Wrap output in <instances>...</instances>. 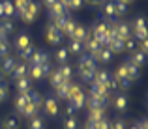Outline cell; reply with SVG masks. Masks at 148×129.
I'll return each mask as SVG.
<instances>
[{
  "mask_svg": "<svg viewBox=\"0 0 148 129\" xmlns=\"http://www.w3.org/2000/svg\"><path fill=\"white\" fill-rule=\"evenodd\" d=\"M90 97H98V99H103V101H107V103H109V92L101 84H92Z\"/></svg>",
  "mask_w": 148,
  "mask_h": 129,
  "instance_id": "obj_5",
  "label": "cell"
},
{
  "mask_svg": "<svg viewBox=\"0 0 148 129\" xmlns=\"http://www.w3.org/2000/svg\"><path fill=\"white\" fill-rule=\"evenodd\" d=\"M15 45H17V49H19V51L26 49V47L30 45V38H28V34H19L17 40H15Z\"/></svg>",
  "mask_w": 148,
  "mask_h": 129,
  "instance_id": "obj_21",
  "label": "cell"
},
{
  "mask_svg": "<svg viewBox=\"0 0 148 129\" xmlns=\"http://www.w3.org/2000/svg\"><path fill=\"white\" fill-rule=\"evenodd\" d=\"M135 129H148L146 127V120H139V122L135 124Z\"/></svg>",
  "mask_w": 148,
  "mask_h": 129,
  "instance_id": "obj_54",
  "label": "cell"
},
{
  "mask_svg": "<svg viewBox=\"0 0 148 129\" xmlns=\"http://www.w3.org/2000/svg\"><path fill=\"white\" fill-rule=\"evenodd\" d=\"M11 75V79H21V77H25L26 75V66H25V62H21V64H15V68H13V71L10 73Z\"/></svg>",
  "mask_w": 148,
  "mask_h": 129,
  "instance_id": "obj_15",
  "label": "cell"
},
{
  "mask_svg": "<svg viewBox=\"0 0 148 129\" xmlns=\"http://www.w3.org/2000/svg\"><path fill=\"white\" fill-rule=\"evenodd\" d=\"M28 103H30V99H28V92H26V94H19V97L15 99V109H17V112H21Z\"/></svg>",
  "mask_w": 148,
  "mask_h": 129,
  "instance_id": "obj_16",
  "label": "cell"
},
{
  "mask_svg": "<svg viewBox=\"0 0 148 129\" xmlns=\"http://www.w3.org/2000/svg\"><path fill=\"white\" fill-rule=\"evenodd\" d=\"M135 47H137V45H135V41H133V40H126V41H124V49H127V51H133Z\"/></svg>",
  "mask_w": 148,
  "mask_h": 129,
  "instance_id": "obj_51",
  "label": "cell"
},
{
  "mask_svg": "<svg viewBox=\"0 0 148 129\" xmlns=\"http://www.w3.org/2000/svg\"><path fill=\"white\" fill-rule=\"evenodd\" d=\"M69 105H71L75 111H79V109H83L84 107V103H86V97H84V94H83V90H79L77 94H73L71 97H69Z\"/></svg>",
  "mask_w": 148,
  "mask_h": 129,
  "instance_id": "obj_4",
  "label": "cell"
},
{
  "mask_svg": "<svg viewBox=\"0 0 148 129\" xmlns=\"http://www.w3.org/2000/svg\"><path fill=\"white\" fill-rule=\"evenodd\" d=\"M68 15H62V17H54L53 19V26H54V28H58V30H60V32H62V28H64V26H66V23H68Z\"/></svg>",
  "mask_w": 148,
  "mask_h": 129,
  "instance_id": "obj_30",
  "label": "cell"
},
{
  "mask_svg": "<svg viewBox=\"0 0 148 129\" xmlns=\"http://www.w3.org/2000/svg\"><path fill=\"white\" fill-rule=\"evenodd\" d=\"M43 109H45V112H47L49 116H56L58 114V103H56V99H53V97L45 99L43 101Z\"/></svg>",
  "mask_w": 148,
  "mask_h": 129,
  "instance_id": "obj_9",
  "label": "cell"
},
{
  "mask_svg": "<svg viewBox=\"0 0 148 129\" xmlns=\"http://www.w3.org/2000/svg\"><path fill=\"white\" fill-rule=\"evenodd\" d=\"M0 30H2L4 34L13 32V23H11V19H10V17H8V19H2V21H0Z\"/></svg>",
  "mask_w": 148,
  "mask_h": 129,
  "instance_id": "obj_29",
  "label": "cell"
},
{
  "mask_svg": "<svg viewBox=\"0 0 148 129\" xmlns=\"http://www.w3.org/2000/svg\"><path fill=\"white\" fill-rule=\"evenodd\" d=\"M122 2H126V4H130V2H133V0H122Z\"/></svg>",
  "mask_w": 148,
  "mask_h": 129,
  "instance_id": "obj_63",
  "label": "cell"
},
{
  "mask_svg": "<svg viewBox=\"0 0 148 129\" xmlns=\"http://www.w3.org/2000/svg\"><path fill=\"white\" fill-rule=\"evenodd\" d=\"M28 99H30V103L34 105V107L40 111L41 107H43V99H41V96L38 92H32V90H28Z\"/></svg>",
  "mask_w": 148,
  "mask_h": 129,
  "instance_id": "obj_18",
  "label": "cell"
},
{
  "mask_svg": "<svg viewBox=\"0 0 148 129\" xmlns=\"http://www.w3.org/2000/svg\"><path fill=\"white\" fill-rule=\"evenodd\" d=\"M69 84H71V83L64 81L62 84H58L56 88H54V92H56V97H58V99H66V101H68V90H69Z\"/></svg>",
  "mask_w": 148,
  "mask_h": 129,
  "instance_id": "obj_12",
  "label": "cell"
},
{
  "mask_svg": "<svg viewBox=\"0 0 148 129\" xmlns=\"http://www.w3.org/2000/svg\"><path fill=\"white\" fill-rule=\"evenodd\" d=\"M19 53H21V58H23V62H25V60H30V58H32V54H34V49H32V45H28L26 49L19 51Z\"/></svg>",
  "mask_w": 148,
  "mask_h": 129,
  "instance_id": "obj_41",
  "label": "cell"
},
{
  "mask_svg": "<svg viewBox=\"0 0 148 129\" xmlns=\"http://www.w3.org/2000/svg\"><path fill=\"white\" fill-rule=\"evenodd\" d=\"M75 112H77V111L71 107V105H68V107H66V116H73Z\"/></svg>",
  "mask_w": 148,
  "mask_h": 129,
  "instance_id": "obj_55",
  "label": "cell"
},
{
  "mask_svg": "<svg viewBox=\"0 0 148 129\" xmlns=\"http://www.w3.org/2000/svg\"><path fill=\"white\" fill-rule=\"evenodd\" d=\"M105 118V109H90V118L92 122H99V120Z\"/></svg>",
  "mask_w": 148,
  "mask_h": 129,
  "instance_id": "obj_23",
  "label": "cell"
},
{
  "mask_svg": "<svg viewBox=\"0 0 148 129\" xmlns=\"http://www.w3.org/2000/svg\"><path fill=\"white\" fill-rule=\"evenodd\" d=\"M6 97H8V86L4 83H0V103H2Z\"/></svg>",
  "mask_w": 148,
  "mask_h": 129,
  "instance_id": "obj_47",
  "label": "cell"
},
{
  "mask_svg": "<svg viewBox=\"0 0 148 129\" xmlns=\"http://www.w3.org/2000/svg\"><path fill=\"white\" fill-rule=\"evenodd\" d=\"M131 129H135V126H133V127H131Z\"/></svg>",
  "mask_w": 148,
  "mask_h": 129,
  "instance_id": "obj_64",
  "label": "cell"
},
{
  "mask_svg": "<svg viewBox=\"0 0 148 129\" xmlns=\"http://www.w3.org/2000/svg\"><path fill=\"white\" fill-rule=\"evenodd\" d=\"M90 56L94 58V60H99L101 64H109V62L112 60V53L107 49V47H101V49L98 51V53H92Z\"/></svg>",
  "mask_w": 148,
  "mask_h": 129,
  "instance_id": "obj_3",
  "label": "cell"
},
{
  "mask_svg": "<svg viewBox=\"0 0 148 129\" xmlns=\"http://www.w3.org/2000/svg\"><path fill=\"white\" fill-rule=\"evenodd\" d=\"M84 105H88V109H105L107 101H103V99H98V97H90V99H88Z\"/></svg>",
  "mask_w": 148,
  "mask_h": 129,
  "instance_id": "obj_22",
  "label": "cell"
},
{
  "mask_svg": "<svg viewBox=\"0 0 148 129\" xmlns=\"http://www.w3.org/2000/svg\"><path fill=\"white\" fill-rule=\"evenodd\" d=\"M101 10H103V15L109 19V21L114 23L116 19H118L116 10H114V6H112V0H105V2H101Z\"/></svg>",
  "mask_w": 148,
  "mask_h": 129,
  "instance_id": "obj_2",
  "label": "cell"
},
{
  "mask_svg": "<svg viewBox=\"0 0 148 129\" xmlns=\"http://www.w3.org/2000/svg\"><path fill=\"white\" fill-rule=\"evenodd\" d=\"M84 129H96V122L88 120V122H86V127H84Z\"/></svg>",
  "mask_w": 148,
  "mask_h": 129,
  "instance_id": "obj_58",
  "label": "cell"
},
{
  "mask_svg": "<svg viewBox=\"0 0 148 129\" xmlns=\"http://www.w3.org/2000/svg\"><path fill=\"white\" fill-rule=\"evenodd\" d=\"M143 28H146V21L143 17H137L133 23V30H143Z\"/></svg>",
  "mask_w": 148,
  "mask_h": 129,
  "instance_id": "obj_43",
  "label": "cell"
},
{
  "mask_svg": "<svg viewBox=\"0 0 148 129\" xmlns=\"http://www.w3.org/2000/svg\"><path fill=\"white\" fill-rule=\"evenodd\" d=\"M56 2H58V0H43V4H45L47 8H51L53 4H56Z\"/></svg>",
  "mask_w": 148,
  "mask_h": 129,
  "instance_id": "obj_59",
  "label": "cell"
},
{
  "mask_svg": "<svg viewBox=\"0 0 148 129\" xmlns=\"http://www.w3.org/2000/svg\"><path fill=\"white\" fill-rule=\"evenodd\" d=\"M114 107L118 109V111H124V109L127 107V97L124 96V94H118V96L114 97Z\"/></svg>",
  "mask_w": 148,
  "mask_h": 129,
  "instance_id": "obj_24",
  "label": "cell"
},
{
  "mask_svg": "<svg viewBox=\"0 0 148 129\" xmlns=\"http://www.w3.org/2000/svg\"><path fill=\"white\" fill-rule=\"evenodd\" d=\"M49 79H51V84H53L54 88H56L58 84H62V83H64V79H62L60 71H53V73H51V77H49Z\"/></svg>",
  "mask_w": 148,
  "mask_h": 129,
  "instance_id": "obj_34",
  "label": "cell"
},
{
  "mask_svg": "<svg viewBox=\"0 0 148 129\" xmlns=\"http://www.w3.org/2000/svg\"><path fill=\"white\" fill-rule=\"evenodd\" d=\"M40 68H41V73H43V77H45V75H51V66H49V62L41 64Z\"/></svg>",
  "mask_w": 148,
  "mask_h": 129,
  "instance_id": "obj_52",
  "label": "cell"
},
{
  "mask_svg": "<svg viewBox=\"0 0 148 129\" xmlns=\"http://www.w3.org/2000/svg\"><path fill=\"white\" fill-rule=\"evenodd\" d=\"M36 112H38V109L34 107L32 103H28V105H26V107L21 111V114H23V116H26V118H34V116H36Z\"/></svg>",
  "mask_w": 148,
  "mask_h": 129,
  "instance_id": "obj_31",
  "label": "cell"
},
{
  "mask_svg": "<svg viewBox=\"0 0 148 129\" xmlns=\"http://www.w3.org/2000/svg\"><path fill=\"white\" fill-rule=\"evenodd\" d=\"M69 38H71V40H75V41H81V43H83L88 38V30L84 28V26H75V30H73V34Z\"/></svg>",
  "mask_w": 148,
  "mask_h": 129,
  "instance_id": "obj_11",
  "label": "cell"
},
{
  "mask_svg": "<svg viewBox=\"0 0 148 129\" xmlns=\"http://www.w3.org/2000/svg\"><path fill=\"white\" fill-rule=\"evenodd\" d=\"M28 2H30V0H15V2H13L15 11H17V13H19V11H25L26 6H28Z\"/></svg>",
  "mask_w": 148,
  "mask_h": 129,
  "instance_id": "obj_38",
  "label": "cell"
},
{
  "mask_svg": "<svg viewBox=\"0 0 148 129\" xmlns=\"http://www.w3.org/2000/svg\"><path fill=\"white\" fill-rule=\"evenodd\" d=\"M8 51H10V45H8L6 38H2V40H0V56H6Z\"/></svg>",
  "mask_w": 148,
  "mask_h": 129,
  "instance_id": "obj_44",
  "label": "cell"
},
{
  "mask_svg": "<svg viewBox=\"0 0 148 129\" xmlns=\"http://www.w3.org/2000/svg\"><path fill=\"white\" fill-rule=\"evenodd\" d=\"M83 4H84V0H71L68 8H71V10H79V8L83 6Z\"/></svg>",
  "mask_w": 148,
  "mask_h": 129,
  "instance_id": "obj_49",
  "label": "cell"
},
{
  "mask_svg": "<svg viewBox=\"0 0 148 129\" xmlns=\"http://www.w3.org/2000/svg\"><path fill=\"white\" fill-rule=\"evenodd\" d=\"M15 64H17V62H15V58H10V56H6V58H4V60H2V68H0V69H2V71H4V75H6V73H8V75H10V73L13 71Z\"/></svg>",
  "mask_w": 148,
  "mask_h": 129,
  "instance_id": "obj_17",
  "label": "cell"
},
{
  "mask_svg": "<svg viewBox=\"0 0 148 129\" xmlns=\"http://www.w3.org/2000/svg\"><path fill=\"white\" fill-rule=\"evenodd\" d=\"M47 41L53 43V45H58L62 41V32L58 28H54L53 25H49V28H47Z\"/></svg>",
  "mask_w": 148,
  "mask_h": 129,
  "instance_id": "obj_6",
  "label": "cell"
},
{
  "mask_svg": "<svg viewBox=\"0 0 148 129\" xmlns=\"http://www.w3.org/2000/svg\"><path fill=\"white\" fill-rule=\"evenodd\" d=\"M0 17H4V10H2V4H0Z\"/></svg>",
  "mask_w": 148,
  "mask_h": 129,
  "instance_id": "obj_62",
  "label": "cell"
},
{
  "mask_svg": "<svg viewBox=\"0 0 148 129\" xmlns=\"http://www.w3.org/2000/svg\"><path fill=\"white\" fill-rule=\"evenodd\" d=\"M64 129H77V118H75V116H66Z\"/></svg>",
  "mask_w": 148,
  "mask_h": 129,
  "instance_id": "obj_35",
  "label": "cell"
},
{
  "mask_svg": "<svg viewBox=\"0 0 148 129\" xmlns=\"http://www.w3.org/2000/svg\"><path fill=\"white\" fill-rule=\"evenodd\" d=\"M58 2H60L62 6H66V8H68V6H69V2H71V0H58Z\"/></svg>",
  "mask_w": 148,
  "mask_h": 129,
  "instance_id": "obj_60",
  "label": "cell"
},
{
  "mask_svg": "<svg viewBox=\"0 0 148 129\" xmlns=\"http://www.w3.org/2000/svg\"><path fill=\"white\" fill-rule=\"evenodd\" d=\"M88 4H90V6H101V2H103V0H86Z\"/></svg>",
  "mask_w": 148,
  "mask_h": 129,
  "instance_id": "obj_57",
  "label": "cell"
},
{
  "mask_svg": "<svg viewBox=\"0 0 148 129\" xmlns=\"http://www.w3.org/2000/svg\"><path fill=\"white\" fill-rule=\"evenodd\" d=\"M146 51H148V41H146V40H143V41H141V53H145V54H146Z\"/></svg>",
  "mask_w": 148,
  "mask_h": 129,
  "instance_id": "obj_56",
  "label": "cell"
},
{
  "mask_svg": "<svg viewBox=\"0 0 148 129\" xmlns=\"http://www.w3.org/2000/svg\"><path fill=\"white\" fill-rule=\"evenodd\" d=\"M4 77H6V75H4V71H2V69H0V83H2V81H4Z\"/></svg>",
  "mask_w": 148,
  "mask_h": 129,
  "instance_id": "obj_61",
  "label": "cell"
},
{
  "mask_svg": "<svg viewBox=\"0 0 148 129\" xmlns=\"http://www.w3.org/2000/svg\"><path fill=\"white\" fill-rule=\"evenodd\" d=\"M75 23H73L71 21V19H68V23H66V26H64V28H62V34H68V36H71V34H73V30H75Z\"/></svg>",
  "mask_w": 148,
  "mask_h": 129,
  "instance_id": "obj_40",
  "label": "cell"
},
{
  "mask_svg": "<svg viewBox=\"0 0 148 129\" xmlns=\"http://www.w3.org/2000/svg\"><path fill=\"white\" fill-rule=\"evenodd\" d=\"M45 62H49V54L45 53V51H34V54H32V58H30V64L32 66H41V64H45Z\"/></svg>",
  "mask_w": 148,
  "mask_h": 129,
  "instance_id": "obj_8",
  "label": "cell"
},
{
  "mask_svg": "<svg viewBox=\"0 0 148 129\" xmlns=\"http://www.w3.org/2000/svg\"><path fill=\"white\" fill-rule=\"evenodd\" d=\"M66 11H68V8L62 6L60 2L53 4V6L49 8V15H51V19H54V17H62V15H66Z\"/></svg>",
  "mask_w": 148,
  "mask_h": 129,
  "instance_id": "obj_10",
  "label": "cell"
},
{
  "mask_svg": "<svg viewBox=\"0 0 148 129\" xmlns=\"http://www.w3.org/2000/svg\"><path fill=\"white\" fill-rule=\"evenodd\" d=\"M83 43L81 41H75V40H71V43H69V47H68V53H73V54H81L83 53Z\"/></svg>",
  "mask_w": 148,
  "mask_h": 129,
  "instance_id": "obj_27",
  "label": "cell"
},
{
  "mask_svg": "<svg viewBox=\"0 0 148 129\" xmlns=\"http://www.w3.org/2000/svg\"><path fill=\"white\" fill-rule=\"evenodd\" d=\"M17 127H19L17 118H6L4 120V129H17Z\"/></svg>",
  "mask_w": 148,
  "mask_h": 129,
  "instance_id": "obj_39",
  "label": "cell"
},
{
  "mask_svg": "<svg viewBox=\"0 0 148 129\" xmlns=\"http://www.w3.org/2000/svg\"><path fill=\"white\" fill-rule=\"evenodd\" d=\"M130 36H131L130 25H127V23H120V25L116 26V38L122 40V41H126V40H130Z\"/></svg>",
  "mask_w": 148,
  "mask_h": 129,
  "instance_id": "obj_7",
  "label": "cell"
},
{
  "mask_svg": "<svg viewBox=\"0 0 148 129\" xmlns=\"http://www.w3.org/2000/svg\"><path fill=\"white\" fill-rule=\"evenodd\" d=\"M30 77H32V79H43V73H41V68L40 66H32V68H30Z\"/></svg>",
  "mask_w": 148,
  "mask_h": 129,
  "instance_id": "obj_36",
  "label": "cell"
},
{
  "mask_svg": "<svg viewBox=\"0 0 148 129\" xmlns=\"http://www.w3.org/2000/svg\"><path fill=\"white\" fill-rule=\"evenodd\" d=\"M58 71H60L62 79H64V81H68V83H69V79H71V68H69L68 64H62V68L58 69Z\"/></svg>",
  "mask_w": 148,
  "mask_h": 129,
  "instance_id": "obj_33",
  "label": "cell"
},
{
  "mask_svg": "<svg viewBox=\"0 0 148 129\" xmlns=\"http://www.w3.org/2000/svg\"><path fill=\"white\" fill-rule=\"evenodd\" d=\"M26 13H28L30 15V17H32V19H36V15H38V11H40V4H36V2H34V0H30V2H28V6H26Z\"/></svg>",
  "mask_w": 148,
  "mask_h": 129,
  "instance_id": "obj_26",
  "label": "cell"
},
{
  "mask_svg": "<svg viewBox=\"0 0 148 129\" xmlns=\"http://www.w3.org/2000/svg\"><path fill=\"white\" fill-rule=\"evenodd\" d=\"M118 86H122V88H130V86H131V81L127 79V77H124V79H118Z\"/></svg>",
  "mask_w": 148,
  "mask_h": 129,
  "instance_id": "obj_50",
  "label": "cell"
},
{
  "mask_svg": "<svg viewBox=\"0 0 148 129\" xmlns=\"http://www.w3.org/2000/svg\"><path fill=\"white\" fill-rule=\"evenodd\" d=\"M126 64V73H127V79L130 81H135V79H139V68L135 64H131L130 60L127 62H124Z\"/></svg>",
  "mask_w": 148,
  "mask_h": 129,
  "instance_id": "obj_13",
  "label": "cell"
},
{
  "mask_svg": "<svg viewBox=\"0 0 148 129\" xmlns=\"http://www.w3.org/2000/svg\"><path fill=\"white\" fill-rule=\"evenodd\" d=\"M130 62H131V64H135L137 68H139V66H145V62H146V54L139 51V53H135V54H133V58H131Z\"/></svg>",
  "mask_w": 148,
  "mask_h": 129,
  "instance_id": "obj_28",
  "label": "cell"
},
{
  "mask_svg": "<svg viewBox=\"0 0 148 129\" xmlns=\"http://www.w3.org/2000/svg\"><path fill=\"white\" fill-rule=\"evenodd\" d=\"M96 71H98V68H96V62L92 56H83L79 60V73H81V79L84 83H92Z\"/></svg>",
  "mask_w": 148,
  "mask_h": 129,
  "instance_id": "obj_1",
  "label": "cell"
},
{
  "mask_svg": "<svg viewBox=\"0 0 148 129\" xmlns=\"http://www.w3.org/2000/svg\"><path fill=\"white\" fill-rule=\"evenodd\" d=\"M30 129H43V120L34 116V118L30 120Z\"/></svg>",
  "mask_w": 148,
  "mask_h": 129,
  "instance_id": "obj_42",
  "label": "cell"
},
{
  "mask_svg": "<svg viewBox=\"0 0 148 129\" xmlns=\"http://www.w3.org/2000/svg\"><path fill=\"white\" fill-rule=\"evenodd\" d=\"M112 6H114V10H116V15H124L127 11V4L126 2H122V0H112Z\"/></svg>",
  "mask_w": 148,
  "mask_h": 129,
  "instance_id": "obj_25",
  "label": "cell"
},
{
  "mask_svg": "<svg viewBox=\"0 0 148 129\" xmlns=\"http://www.w3.org/2000/svg\"><path fill=\"white\" fill-rule=\"evenodd\" d=\"M107 49L111 51V53H122V51H124V41H122V40H118V38H114V40L109 41Z\"/></svg>",
  "mask_w": 148,
  "mask_h": 129,
  "instance_id": "obj_19",
  "label": "cell"
},
{
  "mask_svg": "<svg viewBox=\"0 0 148 129\" xmlns=\"http://www.w3.org/2000/svg\"><path fill=\"white\" fill-rule=\"evenodd\" d=\"M111 129H126V124H124L122 120H116V122L111 126Z\"/></svg>",
  "mask_w": 148,
  "mask_h": 129,
  "instance_id": "obj_53",
  "label": "cell"
},
{
  "mask_svg": "<svg viewBox=\"0 0 148 129\" xmlns=\"http://www.w3.org/2000/svg\"><path fill=\"white\" fill-rule=\"evenodd\" d=\"M56 60L60 62V64H66L68 62V49H58V53H56Z\"/></svg>",
  "mask_w": 148,
  "mask_h": 129,
  "instance_id": "obj_37",
  "label": "cell"
},
{
  "mask_svg": "<svg viewBox=\"0 0 148 129\" xmlns=\"http://www.w3.org/2000/svg\"><path fill=\"white\" fill-rule=\"evenodd\" d=\"M124 77H127V73H126V64H122V66L118 68V71L114 73V79H116V81H118V79H124Z\"/></svg>",
  "mask_w": 148,
  "mask_h": 129,
  "instance_id": "obj_45",
  "label": "cell"
},
{
  "mask_svg": "<svg viewBox=\"0 0 148 129\" xmlns=\"http://www.w3.org/2000/svg\"><path fill=\"white\" fill-rule=\"evenodd\" d=\"M133 34H135V38L137 40H146V28H143V30H133Z\"/></svg>",
  "mask_w": 148,
  "mask_h": 129,
  "instance_id": "obj_48",
  "label": "cell"
},
{
  "mask_svg": "<svg viewBox=\"0 0 148 129\" xmlns=\"http://www.w3.org/2000/svg\"><path fill=\"white\" fill-rule=\"evenodd\" d=\"M109 79H111V75H109V73L105 71V69H101V71H96V73H94L92 84H105Z\"/></svg>",
  "mask_w": 148,
  "mask_h": 129,
  "instance_id": "obj_14",
  "label": "cell"
},
{
  "mask_svg": "<svg viewBox=\"0 0 148 129\" xmlns=\"http://www.w3.org/2000/svg\"><path fill=\"white\" fill-rule=\"evenodd\" d=\"M2 10H4V15H8V17H10V15H13L15 13V8H13V4L10 2V0H2Z\"/></svg>",
  "mask_w": 148,
  "mask_h": 129,
  "instance_id": "obj_32",
  "label": "cell"
},
{
  "mask_svg": "<svg viewBox=\"0 0 148 129\" xmlns=\"http://www.w3.org/2000/svg\"><path fill=\"white\" fill-rule=\"evenodd\" d=\"M15 83H17L19 94H26L30 90V79H28V77H21V79H17Z\"/></svg>",
  "mask_w": 148,
  "mask_h": 129,
  "instance_id": "obj_20",
  "label": "cell"
},
{
  "mask_svg": "<svg viewBox=\"0 0 148 129\" xmlns=\"http://www.w3.org/2000/svg\"><path fill=\"white\" fill-rule=\"evenodd\" d=\"M96 129H111V124H109L107 118H103L99 122H96Z\"/></svg>",
  "mask_w": 148,
  "mask_h": 129,
  "instance_id": "obj_46",
  "label": "cell"
}]
</instances>
